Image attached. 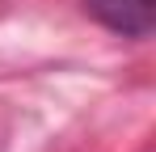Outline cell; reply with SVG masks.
<instances>
[{"label": "cell", "instance_id": "6da1fadb", "mask_svg": "<svg viewBox=\"0 0 156 152\" xmlns=\"http://www.w3.org/2000/svg\"><path fill=\"white\" fill-rule=\"evenodd\" d=\"M84 9L122 38H148L156 21V0H84Z\"/></svg>", "mask_w": 156, "mask_h": 152}]
</instances>
